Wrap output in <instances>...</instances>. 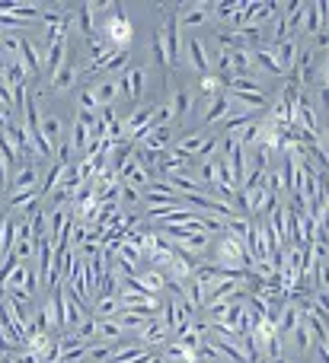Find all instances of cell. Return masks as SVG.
<instances>
[{
    "label": "cell",
    "mask_w": 329,
    "mask_h": 363,
    "mask_svg": "<svg viewBox=\"0 0 329 363\" xmlns=\"http://www.w3.org/2000/svg\"><path fill=\"white\" fill-rule=\"evenodd\" d=\"M102 32H106V45H109V48H128V45H131L134 26H131V19H128V13H125V6H122V4H115V10L109 13Z\"/></svg>",
    "instance_id": "6da1fadb"
},
{
    "label": "cell",
    "mask_w": 329,
    "mask_h": 363,
    "mask_svg": "<svg viewBox=\"0 0 329 363\" xmlns=\"http://www.w3.org/2000/svg\"><path fill=\"white\" fill-rule=\"evenodd\" d=\"M211 264H230V268H253V255L247 252V245L240 242V239L227 236V233H221V239H217V249H215V262Z\"/></svg>",
    "instance_id": "7a4b0ae2"
},
{
    "label": "cell",
    "mask_w": 329,
    "mask_h": 363,
    "mask_svg": "<svg viewBox=\"0 0 329 363\" xmlns=\"http://www.w3.org/2000/svg\"><path fill=\"white\" fill-rule=\"evenodd\" d=\"M294 77H298L301 89L313 86V83L320 80V61H317V48H311V45H301L298 51V61H294Z\"/></svg>",
    "instance_id": "3957f363"
},
{
    "label": "cell",
    "mask_w": 329,
    "mask_h": 363,
    "mask_svg": "<svg viewBox=\"0 0 329 363\" xmlns=\"http://www.w3.org/2000/svg\"><path fill=\"white\" fill-rule=\"evenodd\" d=\"M198 255H192V252H185V249H173V258H170V264H166V277L170 281H176V284H189L192 281V274H195V268H198Z\"/></svg>",
    "instance_id": "277c9868"
},
{
    "label": "cell",
    "mask_w": 329,
    "mask_h": 363,
    "mask_svg": "<svg viewBox=\"0 0 329 363\" xmlns=\"http://www.w3.org/2000/svg\"><path fill=\"white\" fill-rule=\"evenodd\" d=\"M83 61H87V57H83ZM83 61H80V57H70V51H68V61H64L61 67L51 74V93H55V96L70 93V89L77 86V77H80Z\"/></svg>",
    "instance_id": "5b68a950"
},
{
    "label": "cell",
    "mask_w": 329,
    "mask_h": 363,
    "mask_svg": "<svg viewBox=\"0 0 329 363\" xmlns=\"http://www.w3.org/2000/svg\"><path fill=\"white\" fill-rule=\"evenodd\" d=\"M93 125H96V115H90V112H77L74 128H70V138H68L70 153H80V157L87 153L90 140H93Z\"/></svg>",
    "instance_id": "8992f818"
},
{
    "label": "cell",
    "mask_w": 329,
    "mask_h": 363,
    "mask_svg": "<svg viewBox=\"0 0 329 363\" xmlns=\"http://www.w3.org/2000/svg\"><path fill=\"white\" fill-rule=\"evenodd\" d=\"M144 207H183V198L173 191L166 179H153L144 188Z\"/></svg>",
    "instance_id": "52a82bcc"
},
{
    "label": "cell",
    "mask_w": 329,
    "mask_h": 363,
    "mask_svg": "<svg viewBox=\"0 0 329 363\" xmlns=\"http://www.w3.org/2000/svg\"><path fill=\"white\" fill-rule=\"evenodd\" d=\"M234 112H240V108L234 106V99H230L227 93H217L215 99H208V108L202 112V125H205V128H211V125H224V121H227Z\"/></svg>",
    "instance_id": "ba28073f"
},
{
    "label": "cell",
    "mask_w": 329,
    "mask_h": 363,
    "mask_svg": "<svg viewBox=\"0 0 329 363\" xmlns=\"http://www.w3.org/2000/svg\"><path fill=\"white\" fill-rule=\"evenodd\" d=\"M294 121H298L304 131H311L313 138H320V118H317V106H313L311 93H301L298 102H294Z\"/></svg>",
    "instance_id": "9c48e42d"
},
{
    "label": "cell",
    "mask_w": 329,
    "mask_h": 363,
    "mask_svg": "<svg viewBox=\"0 0 329 363\" xmlns=\"http://www.w3.org/2000/svg\"><path fill=\"white\" fill-rule=\"evenodd\" d=\"M163 42H166V55H170V67L176 61H183V35H179V19L176 10H166V26L163 29Z\"/></svg>",
    "instance_id": "30bf717a"
},
{
    "label": "cell",
    "mask_w": 329,
    "mask_h": 363,
    "mask_svg": "<svg viewBox=\"0 0 329 363\" xmlns=\"http://www.w3.org/2000/svg\"><path fill=\"white\" fill-rule=\"evenodd\" d=\"M185 61H189V67L195 70L198 77L211 74V57H208V48H205V42L198 35H189L185 38Z\"/></svg>",
    "instance_id": "8fae6325"
},
{
    "label": "cell",
    "mask_w": 329,
    "mask_h": 363,
    "mask_svg": "<svg viewBox=\"0 0 329 363\" xmlns=\"http://www.w3.org/2000/svg\"><path fill=\"white\" fill-rule=\"evenodd\" d=\"M279 13H281V4H275V0H249L247 4V26L266 29V23H272Z\"/></svg>",
    "instance_id": "7c38bea8"
},
{
    "label": "cell",
    "mask_w": 329,
    "mask_h": 363,
    "mask_svg": "<svg viewBox=\"0 0 329 363\" xmlns=\"http://www.w3.org/2000/svg\"><path fill=\"white\" fill-rule=\"evenodd\" d=\"M147 86V70L144 67H128L125 74L119 77V96H125V99H141V93H144Z\"/></svg>",
    "instance_id": "4fadbf2b"
},
{
    "label": "cell",
    "mask_w": 329,
    "mask_h": 363,
    "mask_svg": "<svg viewBox=\"0 0 329 363\" xmlns=\"http://www.w3.org/2000/svg\"><path fill=\"white\" fill-rule=\"evenodd\" d=\"M128 61H131V51H128V48H109L99 61L90 64V80H93V77H99V74H106V70L128 67Z\"/></svg>",
    "instance_id": "5bb4252c"
},
{
    "label": "cell",
    "mask_w": 329,
    "mask_h": 363,
    "mask_svg": "<svg viewBox=\"0 0 329 363\" xmlns=\"http://www.w3.org/2000/svg\"><path fill=\"white\" fill-rule=\"evenodd\" d=\"M138 341L147 347V351H153V347L166 345V341H170V332H166L163 319H160V315H153L151 322H144V325L138 328Z\"/></svg>",
    "instance_id": "9a60e30c"
},
{
    "label": "cell",
    "mask_w": 329,
    "mask_h": 363,
    "mask_svg": "<svg viewBox=\"0 0 329 363\" xmlns=\"http://www.w3.org/2000/svg\"><path fill=\"white\" fill-rule=\"evenodd\" d=\"M176 19L185 29H198V26H205L211 19V4H183L176 10Z\"/></svg>",
    "instance_id": "2e32d148"
},
{
    "label": "cell",
    "mask_w": 329,
    "mask_h": 363,
    "mask_svg": "<svg viewBox=\"0 0 329 363\" xmlns=\"http://www.w3.org/2000/svg\"><path fill=\"white\" fill-rule=\"evenodd\" d=\"M6 188H10V194L32 191V188H38V166H36V163H23V166H19V169L10 176Z\"/></svg>",
    "instance_id": "e0dca14e"
},
{
    "label": "cell",
    "mask_w": 329,
    "mask_h": 363,
    "mask_svg": "<svg viewBox=\"0 0 329 363\" xmlns=\"http://www.w3.org/2000/svg\"><path fill=\"white\" fill-rule=\"evenodd\" d=\"M19 64H23L26 77L42 74V51L36 48V42H32L29 35H23V42H19Z\"/></svg>",
    "instance_id": "ac0fdd59"
},
{
    "label": "cell",
    "mask_w": 329,
    "mask_h": 363,
    "mask_svg": "<svg viewBox=\"0 0 329 363\" xmlns=\"http://www.w3.org/2000/svg\"><path fill=\"white\" fill-rule=\"evenodd\" d=\"M64 61H68V38H58V42L45 45V51H42V70L45 74H55Z\"/></svg>",
    "instance_id": "d6986e66"
},
{
    "label": "cell",
    "mask_w": 329,
    "mask_h": 363,
    "mask_svg": "<svg viewBox=\"0 0 329 363\" xmlns=\"http://www.w3.org/2000/svg\"><path fill=\"white\" fill-rule=\"evenodd\" d=\"M253 64L259 74H269V77H281L285 70H281L279 64V55H275V48H269V45H262V48L253 51Z\"/></svg>",
    "instance_id": "ffe728a7"
},
{
    "label": "cell",
    "mask_w": 329,
    "mask_h": 363,
    "mask_svg": "<svg viewBox=\"0 0 329 363\" xmlns=\"http://www.w3.org/2000/svg\"><path fill=\"white\" fill-rule=\"evenodd\" d=\"M230 74H234V77H256L253 51H249V48H237V51H230Z\"/></svg>",
    "instance_id": "44dd1931"
},
{
    "label": "cell",
    "mask_w": 329,
    "mask_h": 363,
    "mask_svg": "<svg viewBox=\"0 0 329 363\" xmlns=\"http://www.w3.org/2000/svg\"><path fill=\"white\" fill-rule=\"evenodd\" d=\"M320 29H326V26H323V4L317 0V4H307L304 6V26H301V35H311L313 38Z\"/></svg>",
    "instance_id": "7402d4cb"
},
{
    "label": "cell",
    "mask_w": 329,
    "mask_h": 363,
    "mask_svg": "<svg viewBox=\"0 0 329 363\" xmlns=\"http://www.w3.org/2000/svg\"><path fill=\"white\" fill-rule=\"evenodd\" d=\"M298 51H301V42L298 38H285L281 45H275V55H279V64L285 74L294 70V61H298Z\"/></svg>",
    "instance_id": "603a6c76"
},
{
    "label": "cell",
    "mask_w": 329,
    "mask_h": 363,
    "mask_svg": "<svg viewBox=\"0 0 329 363\" xmlns=\"http://www.w3.org/2000/svg\"><path fill=\"white\" fill-rule=\"evenodd\" d=\"M138 281H141V287H144L147 294H153V296H160L166 290V274L160 268H144L138 274Z\"/></svg>",
    "instance_id": "cb8c5ba5"
},
{
    "label": "cell",
    "mask_w": 329,
    "mask_h": 363,
    "mask_svg": "<svg viewBox=\"0 0 329 363\" xmlns=\"http://www.w3.org/2000/svg\"><path fill=\"white\" fill-rule=\"evenodd\" d=\"M90 313H93L96 319H115V315L122 313V303H119V296H96Z\"/></svg>",
    "instance_id": "d4e9b609"
},
{
    "label": "cell",
    "mask_w": 329,
    "mask_h": 363,
    "mask_svg": "<svg viewBox=\"0 0 329 363\" xmlns=\"http://www.w3.org/2000/svg\"><path fill=\"white\" fill-rule=\"evenodd\" d=\"M144 354H147V347L141 345V341H128V345L115 347V354H112V360L109 363H138Z\"/></svg>",
    "instance_id": "484cf974"
},
{
    "label": "cell",
    "mask_w": 329,
    "mask_h": 363,
    "mask_svg": "<svg viewBox=\"0 0 329 363\" xmlns=\"http://www.w3.org/2000/svg\"><path fill=\"white\" fill-rule=\"evenodd\" d=\"M119 207L122 211H131L138 213V207H144V191L134 185H122L119 188Z\"/></svg>",
    "instance_id": "4316f807"
},
{
    "label": "cell",
    "mask_w": 329,
    "mask_h": 363,
    "mask_svg": "<svg viewBox=\"0 0 329 363\" xmlns=\"http://www.w3.org/2000/svg\"><path fill=\"white\" fill-rule=\"evenodd\" d=\"M93 96H96V102H99V108L102 106H115V99H119V80H99L93 86Z\"/></svg>",
    "instance_id": "83f0119b"
},
{
    "label": "cell",
    "mask_w": 329,
    "mask_h": 363,
    "mask_svg": "<svg viewBox=\"0 0 329 363\" xmlns=\"http://www.w3.org/2000/svg\"><path fill=\"white\" fill-rule=\"evenodd\" d=\"M173 118H185V115L192 112V102H195V96H192L189 86H176V93H173Z\"/></svg>",
    "instance_id": "f1b7e54d"
},
{
    "label": "cell",
    "mask_w": 329,
    "mask_h": 363,
    "mask_svg": "<svg viewBox=\"0 0 329 363\" xmlns=\"http://www.w3.org/2000/svg\"><path fill=\"white\" fill-rule=\"evenodd\" d=\"M153 319V313H147V309H122L119 315H115V322H119L122 328H141L144 322H151Z\"/></svg>",
    "instance_id": "f546056e"
},
{
    "label": "cell",
    "mask_w": 329,
    "mask_h": 363,
    "mask_svg": "<svg viewBox=\"0 0 329 363\" xmlns=\"http://www.w3.org/2000/svg\"><path fill=\"white\" fill-rule=\"evenodd\" d=\"M29 264H32V262H19L16 268L10 271V277H6V281H4V287H0V290H4V294H16V290H26V277H29Z\"/></svg>",
    "instance_id": "4dcf8cb0"
},
{
    "label": "cell",
    "mask_w": 329,
    "mask_h": 363,
    "mask_svg": "<svg viewBox=\"0 0 329 363\" xmlns=\"http://www.w3.org/2000/svg\"><path fill=\"white\" fill-rule=\"evenodd\" d=\"M192 281H195L198 287H202L205 294H208V290L215 287L217 281H221V277H217V264H208V262H202V264H198V268H195V274H192Z\"/></svg>",
    "instance_id": "1f68e13d"
},
{
    "label": "cell",
    "mask_w": 329,
    "mask_h": 363,
    "mask_svg": "<svg viewBox=\"0 0 329 363\" xmlns=\"http://www.w3.org/2000/svg\"><path fill=\"white\" fill-rule=\"evenodd\" d=\"M122 335H125V328H122L115 319H96V338L99 341L112 345V341H119Z\"/></svg>",
    "instance_id": "d6a6232c"
},
{
    "label": "cell",
    "mask_w": 329,
    "mask_h": 363,
    "mask_svg": "<svg viewBox=\"0 0 329 363\" xmlns=\"http://www.w3.org/2000/svg\"><path fill=\"white\" fill-rule=\"evenodd\" d=\"M202 140H205V134L189 131V134H183V138L173 144V150H179V153H185V157L195 160V153H198V147H202Z\"/></svg>",
    "instance_id": "836d02e7"
},
{
    "label": "cell",
    "mask_w": 329,
    "mask_h": 363,
    "mask_svg": "<svg viewBox=\"0 0 329 363\" xmlns=\"http://www.w3.org/2000/svg\"><path fill=\"white\" fill-rule=\"evenodd\" d=\"M77 26H80V35L87 38V42L99 38V35L93 32V10H90V4H80V6H77Z\"/></svg>",
    "instance_id": "e575fe53"
},
{
    "label": "cell",
    "mask_w": 329,
    "mask_h": 363,
    "mask_svg": "<svg viewBox=\"0 0 329 363\" xmlns=\"http://www.w3.org/2000/svg\"><path fill=\"white\" fill-rule=\"evenodd\" d=\"M64 169H68V166H61V163H51V166H48V172H45L42 185H38V198H45V194H48L51 188H58V185H61Z\"/></svg>",
    "instance_id": "d590c367"
},
{
    "label": "cell",
    "mask_w": 329,
    "mask_h": 363,
    "mask_svg": "<svg viewBox=\"0 0 329 363\" xmlns=\"http://www.w3.org/2000/svg\"><path fill=\"white\" fill-rule=\"evenodd\" d=\"M294 338V347H298V354H311L313 351V332L307 328V322H298V328L291 332Z\"/></svg>",
    "instance_id": "8d00e7d4"
},
{
    "label": "cell",
    "mask_w": 329,
    "mask_h": 363,
    "mask_svg": "<svg viewBox=\"0 0 329 363\" xmlns=\"http://www.w3.org/2000/svg\"><path fill=\"white\" fill-rule=\"evenodd\" d=\"M115 354V345H106V341H93L87 347V363H109Z\"/></svg>",
    "instance_id": "74e56055"
},
{
    "label": "cell",
    "mask_w": 329,
    "mask_h": 363,
    "mask_svg": "<svg viewBox=\"0 0 329 363\" xmlns=\"http://www.w3.org/2000/svg\"><path fill=\"white\" fill-rule=\"evenodd\" d=\"M13 252V217L0 213V258H6Z\"/></svg>",
    "instance_id": "f35d334b"
},
{
    "label": "cell",
    "mask_w": 329,
    "mask_h": 363,
    "mask_svg": "<svg viewBox=\"0 0 329 363\" xmlns=\"http://www.w3.org/2000/svg\"><path fill=\"white\" fill-rule=\"evenodd\" d=\"M4 83H6L10 89L23 86V83H26V70H23V64H19V61H6V67H4Z\"/></svg>",
    "instance_id": "ab89813d"
},
{
    "label": "cell",
    "mask_w": 329,
    "mask_h": 363,
    "mask_svg": "<svg viewBox=\"0 0 329 363\" xmlns=\"http://www.w3.org/2000/svg\"><path fill=\"white\" fill-rule=\"evenodd\" d=\"M173 121V102H157V106H151V125L160 128V125H170Z\"/></svg>",
    "instance_id": "60d3db41"
},
{
    "label": "cell",
    "mask_w": 329,
    "mask_h": 363,
    "mask_svg": "<svg viewBox=\"0 0 329 363\" xmlns=\"http://www.w3.org/2000/svg\"><path fill=\"white\" fill-rule=\"evenodd\" d=\"M153 61L160 64V67H163V74L170 77V55H166V42H163V32H157V35H153Z\"/></svg>",
    "instance_id": "b9f144b4"
},
{
    "label": "cell",
    "mask_w": 329,
    "mask_h": 363,
    "mask_svg": "<svg viewBox=\"0 0 329 363\" xmlns=\"http://www.w3.org/2000/svg\"><path fill=\"white\" fill-rule=\"evenodd\" d=\"M243 0H224V4H211V13H215L221 23H230V19L237 16V10H240Z\"/></svg>",
    "instance_id": "7bdbcfd3"
},
{
    "label": "cell",
    "mask_w": 329,
    "mask_h": 363,
    "mask_svg": "<svg viewBox=\"0 0 329 363\" xmlns=\"http://www.w3.org/2000/svg\"><path fill=\"white\" fill-rule=\"evenodd\" d=\"M217 93H221V77H217V74H205L202 83H198V96H205V99H215Z\"/></svg>",
    "instance_id": "ee69618b"
},
{
    "label": "cell",
    "mask_w": 329,
    "mask_h": 363,
    "mask_svg": "<svg viewBox=\"0 0 329 363\" xmlns=\"http://www.w3.org/2000/svg\"><path fill=\"white\" fill-rule=\"evenodd\" d=\"M198 182H202V188H215L217 185V166H215V160H208V163H198Z\"/></svg>",
    "instance_id": "f6af8a7d"
},
{
    "label": "cell",
    "mask_w": 329,
    "mask_h": 363,
    "mask_svg": "<svg viewBox=\"0 0 329 363\" xmlns=\"http://www.w3.org/2000/svg\"><path fill=\"white\" fill-rule=\"evenodd\" d=\"M80 112H90V115L99 112V102H96V96H93V83L80 89Z\"/></svg>",
    "instance_id": "bcb514c9"
},
{
    "label": "cell",
    "mask_w": 329,
    "mask_h": 363,
    "mask_svg": "<svg viewBox=\"0 0 329 363\" xmlns=\"http://www.w3.org/2000/svg\"><path fill=\"white\" fill-rule=\"evenodd\" d=\"M109 51V45H106V38H93V42H87V61L93 64V61H99L102 55Z\"/></svg>",
    "instance_id": "7dc6e473"
},
{
    "label": "cell",
    "mask_w": 329,
    "mask_h": 363,
    "mask_svg": "<svg viewBox=\"0 0 329 363\" xmlns=\"http://www.w3.org/2000/svg\"><path fill=\"white\" fill-rule=\"evenodd\" d=\"M74 335H77L80 341H87V345H90V338H96V319H93V315H90V319H83L80 325L74 328Z\"/></svg>",
    "instance_id": "c3c4849f"
},
{
    "label": "cell",
    "mask_w": 329,
    "mask_h": 363,
    "mask_svg": "<svg viewBox=\"0 0 329 363\" xmlns=\"http://www.w3.org/2000/svg\"><path fill=\"white\" fill-rule=\"evenodd\" d=\"M36 290H38V268H36V264H29V277H26V294H36Z\"/></svg>",
    "instance_id": "681fc988"
},
{
    "label": "cell",
    "mask_w": 329,
    "mask_h": 363,
    "mask_svg": "<svg viewBox=\"0 0 329 363\" xmlns=\"http://www.w3.org/2000/svg\"><path fill=\"white\" fill-rule=\"evenodd\" d=\"M313 45H317V48H329V29H320L317 35H313Z\"/></svg>",
    "instance_id": "f907efd6"
},
{
    "label": "cell",
    "mask_w": 329,
    "mask_h": 363,
    "mask_svg": "<svg viewBox=\"0 0 329 363\" xmlns=\"http://www.w3.org/2000/svg\"><path fill=\"white\" fill-rule=\"evenodd\" d=\"M6 182H10V172H6V163H4V160H0V191H4V188H6Z\"/></svg>",
    "instance_id": "816d5d0a"
},
{
    "label": "cell",
    "mask_w": 329,
    "mask_h": 363,
    "mask_svg": "<svg viewBox=\"0 0 329 363\" xmlns=\"http://www.w3.org/2000/svg\"><path fill=\"white\" fill-rule=\"evenodd\" d=\"M10 121H13V115H10V112H4V108H0V131H4V128L10 125Z\"/></svg>",
    "instance_id": "f5cc1de1"
},
{
    "label": "cell",
    "mask_w": 329,
    "mask_h": 363,
    "mask_svg": "<svg viewBox=\"0 0 329 363\" xmlns=\"http://www.w3.org/2000/svg\"><path fill=\"white\" fill-rule=\"evenodd\" d=\"M320 96H323V106H326V112H329V89L320 86Z\"/></svg>",
    "instance_id": "db71d44e"
},
{
    "label": "cell",
    "mask_w": 329,
    "mask_h": 363,
    "mask_svg": "<svg viewBox=\"0 0 329 363\" xmlns=\"http://www.w3.org/2000/svg\"><path fill=\"white\" fill-rule=\"evenodd\" d=\"M4 67H6V57H0V77H4Z\"/></svg>",
    "instance_id": "11a10c76"
},
{
    "label": "cell",
    "mask_w": 329,
    "mask_h": 363,
    "mask_svg": "<svg viewBox=\"0 0 329 363\" xmlns=\"http://www.w3.org/2000/svg\"><path fill=\"white\" fill-rule=\"evenodd\" d=\"M326 138H329V125H326Z\"/></svg>",
    "instance_id": "9f6ffc18"
}]
</instances>
